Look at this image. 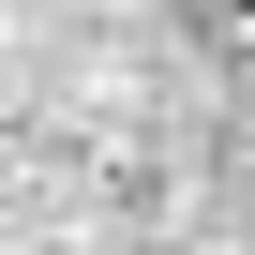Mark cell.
I'll use <instances>...</instances> for the list:
<instances>
[{"mask_svg": "<svg viewBox=\"0 0 255 255\" xmlns=\"http://www.w3.org/2000/svg\"><path fill=\"white\" fill-rule=\"evenodd\" d=\"M195 30L210 45H255V0H195Z\"/></svg>", "mask_w": 255, "mask_h": 255, "instance_id": "obj_1", "label": "cell"}]
</instances>
